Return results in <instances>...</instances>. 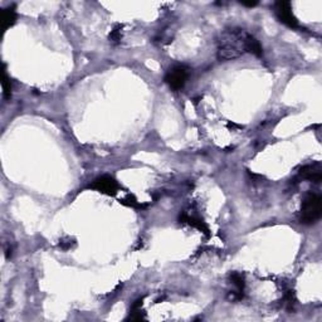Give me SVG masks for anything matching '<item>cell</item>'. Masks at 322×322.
Listing matches in <instances>:
<instances>
[{"label":"cell","instance_id":"1","mask_svg":"<svg viewBox=\"0 0 322 322\" xmlns=\"http://www.w3.org/2000/svg\"><path fill=\"white\" fill-rule=\"evenodd\" d=\"M248 38L249 33L238 26L224 29L218 38V59L232 60L248 53Z\"/></svg>","mask_w":322,"mask_h":322},{"label":"cell","instance_id":"2","mask_svg":"<svg viewBox=\"0 0 322 322\" xmlns=\"http://www.w3.org/2000/svg\"><path fill=\"white\" fill-rule=\"evenodd\" d=\"M322 214V199L321 195L316 193H307L304 198V202L301 205V215H300V222L302 224L312 225L317 223Z\"/></svg>","mask_w":322,"mask_h":322},{"label":"cell","instance_id":"3","mask_svg":"<svg viewBox=\"0 0 322 322\" xmlns=\"http://www.w3.org/2000/svg\"><path fill=\"white\" fill-rule=\"evenodd\" d=\"M189 77V68L183 66V64H178V66L171 67L168 71L165 76V82L169 84V87L175 91L183 88L186 83V79Z\"/></svg>","mask_w":322,"mask_h":322},{"label":"cell","instance_id":"4","mask_svg":"<svg viewBox=\"0 0 322 322\" xmlns=\"http://www.w3.org/2000/svg\"><path fill=\"white\" fill-rule=\"evenodd\" d=\"M275 13L278 20L285 24V25L294 29L300 26L299 20H297L294 11H292V5L290 1H277V3H275Z\"/></svg>","mask_w":322,"mask_h":322},{"label":"cell","instance_id":"5","mask_svg":"<svg viewBox=\"0 0 322 322\" xmlns=\"http://www.w3.org/2000/svg\"><path fill=\"white\" fill-rule=\"evenodd\" d=\"M89 188L100 191L102 194L110 195V197H115L118 193V190H120L118 183L110 175H102L97 178L89 185Z\"/></svg>","mask_w":322,"mask_h":322},{"label":"cell","instance_id":"6","mask_svg":"<svg viewBox=\"0 0 322 322\" xmlns=\"http://www.w3.org/2000/svg\"><path fill=\"white\" fill-rule=\"evenodd\" d=\"M299 179L302 180L311 181V183L319 184L322 180V168L320 163L311 164V165H306L300 170Z\"/></svg>","mask_w":322,"mask_h":322},{"label":"cell","instance_id":"7","mask_svg":"<svg viewBox=\"0 0 322 322\" xmlns=\"http://www.w3.org/2000/svg\"><path fill=\"white\" fill-rule=\"evenodd\" d=\"M179 222L186 223V224H189V225H191V227H194V228L199 229V231L202 232V233H204L207 237L210 236L208 225L205 224V222H203L200 218L191 217V215H189L188 213H183V214H180V217H179Z\"/></svg>","mask_w":322,"mask_h":322},{"label":"cell","instance_id":"8","mask_svg":"<svg viewBox=\"0 0 322 322\" xmlns=\"http://www.w3.org/2000/svg\"><path fill=\"white\" fill-rule=\"evenodd\" d=\"M16 20V13H15V6L11 5L8 8L3 9L1 14H0V23H1V30L5 31L6 29H9L10 26H13L15 24Z\"/></svg>","mask_w":322,"mask_h":322},{"label":"cell","instance_id":"9","mask_svg":"<svg viewBox=\"0 0 322 322\" xmlns=\"http://www.w3.org/2000/svg\"><path fill=\"white\" fill-rule=\"evenodd\" d=\"M142 301H144V299H139L132 304L131 311H130V320H132V321H140V320H144L146 317L145 312L141 310Z\"/></svg>","mask_w":322,"mask_h":322},{"label":"cell","instance_id":"10","mask_svg":"<svg viewBox=\"0 0 322 322\" xmlns=\"http://www.w3.org/2000/svg\"><path fill=\"white\" fill-rule=\"evenodd\" d=\"M247 50H248V53H252V54L257 55V57H262L263 54V48L262 45H261L260 40L257 39L256 37H253L252 34H249Z\"/></svg>","mask_w":322,"mask_h":322},{"label":"cell","instance_id":"11","mask_svg":"<svg viewBox=\"0 0 322 322\" xmlns=\"http://www.w3.org/2000/svg\"><path fill=\"white\" fill-rule=\"evenodd\" d=\"M1 87H3V96L5 100H10L11 97V81L6 74L5 69L1 72Z\"/></svg>","mask_w":322,"mask_h":322},{"label":"cell","instance_id":"12","mask_svg":"<svg viewBox=\"0 0 322 322\" xmlns=\"http://www.w3.org/2000/svg\"><path fill=\"white\" fill-rule=\"evenodd\" d=\"M121 37H122V26L121 25H116L115 28L111 30L110 33V42L112 43V44H118L121 40Z\"/></svg>","mask_w":322,"mask_h":322},{"label":"cell","instance_id":"13","mask_svg":"<svg viewBox=\"0 0 322 322\" xmlns=\"http://www.w3.org/2000/svg\"><path fill=\"white\" fill-rule=\"evenodd\" d=\"M76 246V241L73 238H62L58 243V247H59L62 251H69L73 247Z\"/></svg>","mask_w":322,"mask_h":322},{"label":"cell","instance_id":"14","mask_svg":"<svg viewBox=\"0 0 322 322\" xmlns=\"http://www.w3.org/2000/svg\"><path fill=\"white\" fill-rule=\"evenodd\" d=\"M121 203L125 205H127V207H132V208H144V205L139 204L137 203V200L135 199L134 195H127V197L125 198V199L121 200Z\"/></svg>","mask_w":322,"mask_h":322},{"label":"cell","instance_id":"15","mask_svg":"<svg viewBox=\"0 0 322 322\" xmlns=\"http://www.w3.org/2000/svg\"><path fill=\"white\" fill-rule=\"evenodd\" d=\"M242 5L248 6V8H253V6L258 5V1H241Z\"/></svg>","mask_w":322,"mask_h":322}]
</instances>
